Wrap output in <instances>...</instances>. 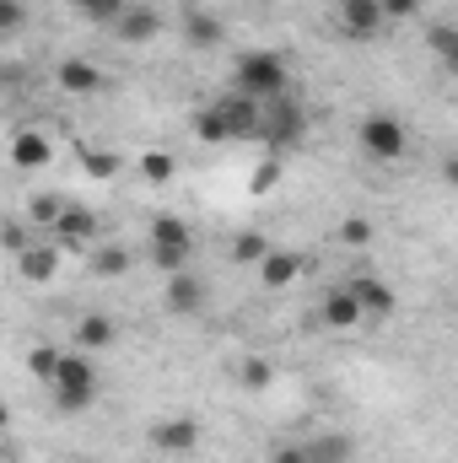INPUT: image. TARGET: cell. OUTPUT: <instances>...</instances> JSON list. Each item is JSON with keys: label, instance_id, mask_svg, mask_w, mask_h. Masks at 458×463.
Wrapping results in <instances>:
<instances>
[{"label": "cell", "instance_id": "cell-1", "mask_svg": "<svg viewBox=\"0 0 458 463\" xmlns=\"http://www.w3.org/2000/svg\"><path fill=\"white\" fill-rule=\"evenodd\" d=\"M232 81H237V92H243V98L270 103V98H286L291 71H286V54H275V49H248V54L237 60Z\"/></svg>", "mask_w": 458, "mask_h": 463}, {"label": "cell", "instance_id": "cell-2", "mask_svg": "<svg viewBox=\"0 0 458 463\" xmlns=\"http://www.w3.org/2000/svg\"><path fill=\"white\" fill-rule=\"evenodd\" d=\"M49 388H54V404L65 410V415H81V410H92V399H98V372H92V361L76 350H60V366H54V377H49Z\"/></svg>", "mask_w": 458, "mask_h": 463}, {"label": "cell", "instance_id": "cell-3", "mask_svg": "<svg viewBox=\"0 0 458 463\" xmlns=\"http://www.w3.org/2000/svg\"><path fill=\"white\" fill-rule=\"evenodd\" d=\"M302 135H308V114H302V103H291V92L259 103V140L264 146L291 151V146H302Z\"/></svg>", "mask_w": 458, "mask_h": 463}, {"label": "cell", "instance_id": "cell-4", "mask_svg": "<svg viewBox=\"0 0 458 463\" xmlns=\"http://www.w3.org/2000/svg\"><path fill=\"white\" fill-rule=\"evenodd\" d=\"M361 151H367L372 162H399V156L410 151V129L394 114H367L361 118Z\"/></svg>", "mask_w": 458, "mask_h": 463}, {"label": "cell", "instance_id": "cell-5", "mask_svg": "<svg viewBox=\"0 0 458 463\" xmlns=\"http://www.w3.org/2000/svg\"><path fill=\"white\" fill-rule=\"evenodd\" d=\"M200 442H205V426L195 415H173V420L151 426V448L167 458H189V453H200Z\"/></svg>", "mask_w": 458, "mask_h": 463}, {"label": "cell", "instance_id": "cell-6", "mask_svg": "<svg viewBox=\"0 0 458 463\" xmlns=\"http://www.w3.org/2000/svg\"><path fill=\"white\" fill-rule=\"evenodd\" d=\"M54 237L49 242H60V248H87L92 237H98V211H87V205H71L65 200V211L54 216Z\"/></svg>", "mask_w": 458, "mask_h": 463}, {"label": "cell", "instance_id": "cell-7", "mask_svg": "<svg viewBox=\"0 0 458 463\" xmlns=\"http://www.w3.org/2000/svg\"><path fill=\"white\" fill-rule=\"evenodd\" d=\"M60 259H65V248H60V242H43V237H33V242L16 253V269H22V280L43 286V280H54V275H60Z\"/></svg>", "mask_w": 458, "mask_h": 463}, {"label": "cell", "instance_id": "cell-8", "mask_svg": "<svg viewBox=\"0 0 458 463\" xmlns=\"http://www.w3.org/2000/svg\"><path fill=\"white\" fill-rule=\"evenodd\" d=\"M345 291L356 297V307H361V318H388V313H394V291H388V280H377L372 269H356Z\"/></svg>", "mask_w": 458, "mask_h": 463}, {"label": "cell", "instance_id": "cell-9", "mask_svg": "<svg viewBox=\"0 0 458 463\" xmlns=\"http://www.w3.org/2000/svg\"><path fill=\"white\" fill-rule=\"evenodd\" d=\"M205 302H211V286H205L200 275H189V269L167 275V313H173V318H189V313H200Z\"/></svg>", "mask_w": 458, "mask_h": 463}, {"label": "cell", "instance_id": "cell-10", "mask_svg": "<svg viewBox=\"0 0 458 463\" xmlns=\"http://www.w3.org/2000/svg\"><path fill=\"white\" fill-rule=\"evenodd\" d=\"M216 114L227 124V140H259V103L232 92V98H216Z\"/></svg>", "mask_w": 458, "mask_h": 463}, {"label": "cell", "instance_id": "cell-11", "mask_svg": "<svg viewBox=\"0 0 458 463\" xmlns=\"http://www.w3.org/2000/svg\"><path fill=\"white\" fill-rule=\"evenodd\" d=\"M162 33V16H157V5H124L114 22V38L119 43H151Z\"/></svg>", "mask_w": 458, "mask_h": 463}, {"label": "cell", "instance_id": "cell-12", "mask_svg": "<svg viewBox=\"0 0 458 463\" xmlns=\"http://www.w3.org/2000/svg\"><path fill=\"white\" fill-rule=\"evenodd\" d=\"M335 16H340V27L350 38H372V33L383 27V5H377V0H340Z\"/></svg>", "mask_w": 458, "mask_h": 463}, {"label": "cell", "instance_id": "cell-13", "mask_svg": "<svg viewBox=\"0 0 458 463\" xmlns=\"http://www.w3.org/2000/svg\"><path fill=\"white\" fill-rule=\"evenodd\" d=\"M297 275H302V253H291V248H270V253L259 259V280H264L270 291H286Z\"/></svg>", "mask_w": 458, "mask_h": 463}, {"label": "cell", "instance_id": "cell-14", "mask_svg": "<svg viewBox=\"0 0 458 463\" xmlns=\"http://www.w3.org/2000/svg\"><path fill=\"white\" fill-rule=\"evenodd\" d=\"M54 76H60V87L76 92V98H81V92H103V71H98L92 60H60Z\"/></svg>", "mask_w": 458, "mask_h": 463}, {"label": "cell", "instance_id": "cell-15", "mask_svg": "<svg viewBox=\"0 0 458 463\" xmlns=\"http://www.w3.org/2000/svg\"><path fill=\"white\" fill-rule=\"evenodd\" d=\"M49 156H54V146H49L43 129H22V135L11 140V162H16V167H49Z\"/></svg>", "mask_w": 458, "mask_h": 463}, {"label": "cell", "instance_id": "cell-16", "mask_svg": "<svg viewBox=\"0 0 458 463\" xmlns=\"http://www.w3.org/2000/svg\"><path fill=\"white\" fill-rule=\"evenodd\" d=\"M151 248H178V253H195V232L184 216H151Z\"/></svg>", "mask_w": 458, "mask_h": 463}, {"label": "cell", "instance_id": "cell-17", "mask_svg": "<svg viewBox=\"0 0 458 463\" xmlns=\"http://www.w3.org/2000/svg\"><path fill=\"white\" fill-rule=\"evenodd\" d=\"M119 340V324L109 313H81V324H76V345L81 350H109Z\"/></svg>", "mask_w": 458, "mask_h": 463}, {"label": "cell", "instance_id": "cell-18", "mask_svg": "<svg viewBox=\"0 0 458 463\" xmlns=\"http://www.w3.org/2000/svg\"><path fill=\"white\" fill-rule=\"evenodd\" d=\"M184 38H189L195 49H222V38H227V27H222V22H216L211 11H200V5H195V11L184 16Z\"/></svg>", "mask_w": 458, "mask_h": 463}, {"label": "cell", "instance_id": "cell-19", "mask_svg": "<svg viewBox=\"0 0 458 463\" xmlns=\"http://www.w3.org/2000/svg\"><path fill=\"white\" fill-rule=\"evenodd\" d=\"M319 318H324L329 329H356V324H361V307H356V297L340 286V291H329V297H324Z\"/></svg>", "mask_w": 458, "mask_h": 463}, {"label": "cell", "instance_id": "cell-20", "mask_svg": "<svg viewBox=\"0 0 458 463\" xmlns=\"http://www.w3.org/2000/svg\"><path fill=\"white\" fill-rule=\"evenodd\" d=\"M92 275L98 280H119V275H129V248H119V242H103V248H92Z\"/></svg>", "mask_w": 458, "mask_h": 463}, {"label": "cell", "instance_id": "cell-21", "mask_svg": "<svg viewBox=\"0 0 458 463\" xmlns=\"http://www.w3.org/2000/svg\"><path fill=\"white\" fill-rule=\"evenodd\" d=\"M426 43H432V54H437V65H443V71H458V27L437 22V27L426 33Z\"/></svg>", "mask_w": 458, "mask_h": 463}, {"label": "cell", "instance_id": "cell-22", "mask_svg": "<svg viewBox=\"0 0 458 463\" xmlns=\"http://www.w3.org/2000/svg\"><path fill=\"white\" fill-rule=\"evenodd\" d=\"M302 453H308V463H345L350 458V437H340V431L335 437H313Z\"/></svg>", "mask_w": 458, "mask_h": 463}, {"label": "cell", "instance_id": "cell-23", "mask_svg": "<svg viewBox=\"0 0 458 463\" xmlns=\"http://www.w3.org/2000/svg\"><path fill=\"white\" fill-rule=\"evenodd\" d=\"M237 383H243L248 393L270 388V383H275V366H270V355H243V366H237Z\"/></svg>", "mask_w": 458, "mask_h": 463}, {"label": "cell", "instance_id": "cell-24", "mask_svg": "<svg viewBox=\"0 0 458 463\" xmlns=\"http://www.w3.org/2000/svg\"><path fill=\"white\" fill-rule=\"evenodd\" d=\"M81 167H87V178H119L124 156L119 151H98V146H81Z\"/></svg>", "mask_w": 458, "mask_h": 463}, {"label": "cell", "instance_id": "cell-25", "mask_svg": "<svg viewBox=\"0 0 458 463\" xmlns=\"http://www.w3.org/2000/svg\"><path fill=\"white\" fill-rule=\"evenodd\" d=\"M71 5H76V11H81L87 22H98V27H114L119 11H124L129 0H71Z\"/></svg>", "mask_w": 458, "mask_h": 463}, {"label": "cell", "instance_id": "cell-26", "mask_svg": "<svg viewBox=\"0 0 458 463\" xmlns=\"http://www.w3.org/2000/svg\"><path fill=\"white\" fill-rule=\"evenodd\" d=\"M195 135H200L205 146H227V124H222V114H216V103H205V109L195 114Z\"/></svg>", "mask_w": 458, "mask_h": 463}, {"label": "cell", "instance_id": "cell-27", "mask_svg": "<svg viewBox=\"0 0 458 463\" xmlns=\"http://www.w3.org/2000/svg\"><path fill=\"white\" fill-rule=\"evenodd\" d=\"M60 211H65V194H38V200L27 205V227H43V232H49Z\"/></svg>", "mask_w": 458, "mask_h": 463}, {"label": "cell", "instance_id": "cell-28", "mask_svg": "<svg viewBox=\"0 0 458 463\" xmlns=\"http://www.w3.org/2000/svg\"><path fill=\"white\" fill-rule=\"evenodd\" d=\"M372 237H377V227H372L367 216H345L340 222V242L345 248H372Z\"/></svg>", "mask_w": 458, "mask_h": 463}, {"label": "cell", "instance_id": "cell-29", "mask_svg": "<svg viewBox=\"0 0 458 463\" xmlns=\"http://www.w3.org/2000/svg\"><path fill=\"white\" fill-rule=\"evenodd\" d=\"M264 253H270V242H264L259 232H243V237H232V259H237V264H259Z\"/></svg>", "mask_w": 458, "mask_h": 463}, {"label": "cell", "instance_id": "cell-30", "mask_svg": "<svg viewBox=\"0 0 458 463\" xmlns=\"http://www.w3.org/2000/svg\"><path fill=\"white\" fill-rule=\"evenodd\" d=\"M54 366H60V350H54V345H33V350H27V372H33V377H43V383H49V377H54Z\"/></svg>", "mask_w": 458, "mask_h": 463}, {"label": "cell", "instance_id": "cell-31", "mask_svg": "<svg viewBox=\"0 0 458 463\" xmlns=\"http://www.w3.org/2000/svg\"><path fill=\"white\" fill-rule=\"evenodd\" d=\"M140 173H146L151 184H167V178H173V156H167V151H146V156H140Z\"/></svg>", "mask_w": 458, "mask_h": 463}, {"label": "cell", "instance_id": "cell-32", "mask_svg": "<svg viewBox=\"0 0 458 463\" xmlns=\"http://www.w3.org/2000/svg\"><path fill=\"white\" fill-rule=\"evenodd\" d=\"M383 5V22H415L421 16V0H377Z\"/></svg>", "mask_w": 458, "mask_h": 463}, {"label": "cell", "instance_id": "cell-33", "mask_svg": "<svg viewBox=\"0 0 458 463\" xmlns=\"http://www.w3.org/2000/svg\"><path fill=\"white\" fill-rule=\"evenodd\" d=\"M27 27V11L16 5V0H0V38H11V33H22Z\"/></svg>", "mask_w": 458, "mask_h": 463}, {"label": "cell", "instance_id": "cell-34", "mask_svg": "<svg viewBox=\"0 0 458 463\" xmlns=\"http://www.w3.org/2000/svg\"><path fill=\"white\" fill-rule=\"evenodd\" d=\"M0 242H5L11 253H22V248L33 242V227H22V222H0Z\"/></svg>", "mask_w": 458, "mask_h": 463}, {"label": "cell", "instance_id": "cell-35", "mask_svg": "<svg viewBox=\"0 0 458 463\" xmlns=\"http://www.w3.org/2000/svg\"><path fill=\"white\" fill-rule=\"evenodd\" d=\"M275 178H281V162H264V167L253 173V194H270V189H275Z\"/></svg>", "mask_w": 458, "mask_h": 463}, {"label": "cell", "instance_id": "cell-36", "mask_svg": "<svg viewBox=\"0 0 458 463\" xmlns=\"http://www.w3.org/2000/svg\"><path fill=\"white\" fill-rule=\"evenodd\" d=\"M275 463H308V453H302V448H281V453H275Z\"/></svg>", "mask_w": 458, "mask_h": 463}, {"label": "cell", "instance_id": "cell-37", "mask_svg": "<svg viewBox=\"0 0 458 463\" xmlns=\"http://www.w3.org/2000/svg\"><path fill=\"white\" fill-rule=\"evenodd\" d=\"M5 420H11V410H5V404H0V426H5Z\"/></svg>", "mask_w": 458, "mask_h": 463}, {"label": "cell", "instance_id": "cell-38", "mask_svg": "<svg viewBox=\"0 0 458 463\" xmlns=\"http://www.w3.org/2000/svg\"><path fill=\"white\" fill-rule=\"evenodd\" d=\"M5 458H11V448H5V442H0V463H5Z\"/></svg>", "mask_w": 458, "mask_h": 463}, {"label": "cell", "instance_id": "cell-39", "mask_svg": "<svg viewBox=\"0 0 458 463\" xmlns=\"http://www.w3.org/2000/svg\"><path fill=\"white\" fill-rule=\"evenodd\" d=\"M16 5H22V11H33V0H16Z\"/></svg>", "mask_w": 458, "mask_h": 463}, {"label": "cell", "instance_id": "cell-40", "mask_svg": "<svg viewBox=\"0 0 458 463\" xmlns=\"http://www.w3.org/2000/svg\"><path fill=\"white\" fill-rule=\"evenodd\" d=\"M65 463H92V458H65Z\"/></svg>", "mask_w": 458, "mask_h": 463}, {"label": "cell", "instance_id": "cell-41", "mask_svg": "<svg viewBox=\"0 0 458 463\" xmlns=\"http://www.w3.org/2000/svg\"><path fill=\"white\" fill-rule=\"evenodd\" d=\"M189 5H205V0H189Z\"/></svg>", "mask_w": 458, "mask_h": 463}, {"label": "cell", "instance_id": "cell-42", "mask_svg": "<svg viewBox=\"0 0 458 463\" xmlns=\"http://www.w3.org/2000/svg\"><path fill=\"white\" fill-rule=\"evenodd\" d=\"M5 463H11V458H5Z\"/></svg>", "mask_w": 458, "mask_h": 463}]
</instances>
